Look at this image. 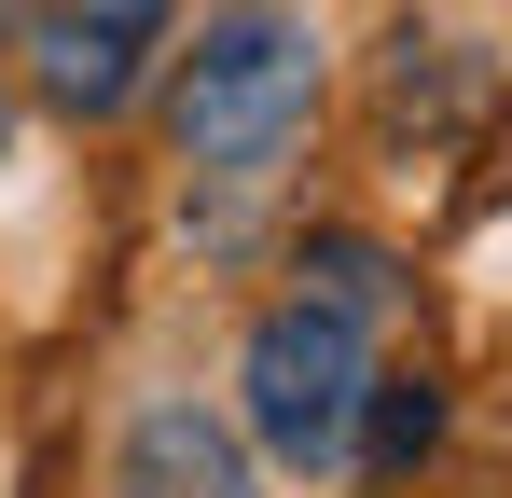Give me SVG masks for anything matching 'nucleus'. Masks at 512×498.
Returning <instances> with one entry per match:
<instances>
[{"instance_id": "obj_6", "label": "nucleus", "mask_w": 512, "mask_h": 498, "mask_svg": "<svg viewBox=\"0 0 512 498\" xmlns=\"http://www.w3.org/2000/svg\"><path fill=\"white\" fill-rule=\"evenodd\" d=\"M305 291H333V305H360V319H374V305H388V263H374L360 236H319V249H305Z\"/></svg>"}, {"instance_id": "obj_3", "label": "nucleus", "mask_w": 512, "mask_h": 498, "mask_svg": "<svg viewBox=\"0 0 512 498\" xmlns=\"http://www.w3.org/2000/svg\"><path fill=\"white\" fill-rule=\"evenodd\" d=\"M180 0H42V28H28V56H42V97L70 111V125H111L153 56H167Z\"/></svg>"}, {"instance_id": "obj_2", "label": "nucleus", "mask_w": 512, "mask_h": 498, "mask_svg": "<svg viewBox=\"0 0 512 498\" xmlns=\"http://www.w3.org/2000/svg\"><path fill=\"white\" fill-rule=\"evenodd\" d=\"M360 388H374V319L333 305V291H291V305L250 319L236 429H250L277 471H346V443H360Z\"/></svg>"}, {"instance_id": "obj_4", "label": "nucleus", "mask_w": 512, "mask_h": 498, "mask_svg": "<svg viewBox=\"0 0 512 498\" xmlns=\"http://www.w3.org/2000/svg\"><path fill=\"white\" fill-rule=\"evenodd\" d=\"M111 485L125 498H263V443L236 429V415H208V402H153L139 429H125Z\"/></svg>"}, {"instance_id": "obj_7", "label": "nucleus", "mask_w": 512, "mask_h": 498, "mask_svg": "<svg viewBox=\"0 0 512 498\" xmlns=\"http://www.w3.org/2000/svg\"><path fill=\"white\" fill-rule=\"evenodd\" d=\"M0 166H14V97H0Z\"/></svg>"}, {"instance_id": "obj_5", "label": "nucleus", "mask_w": 512, "mask_h": 498, "mask_svg": "<svg viewBox=\"0 0 512 498\" xmlns=\"http://www.w3.org/2000/svg\"><path fill=\"white\" fill-rule=\"evenodd\" d=\"M429 443H443V388H429V374H374V388H360V443H346V457H360V471H416Z\"/></svg>"}, {"instance_id": "obj_1", "label": "nucleus", "mask_w": 512, "mask_h": 498, "mask_svg": "<svg viewBox=\"0 0 512 498\" xmlns=\"http://www.w3.org/2000/svg\"><path fill=\"white\" fill-rule=\"evenodd\" d=\"M305 111H319V28L291 0H222L194 14L180 42V83H167V139L194 166V194H263L277 166L305 153Z\"/></svg>"}]
</instances>
